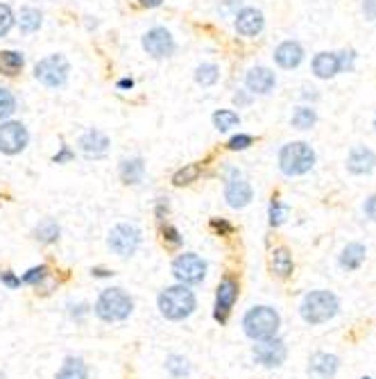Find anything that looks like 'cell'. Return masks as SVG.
Wrapping results in <instances>:
<instances>
[{"label":"cell","mask_w":376,"mask_h":379,"mask_svg":"<svg viewBox=\"0 0 376 379\" xmlns=\"http://www.w3.org/2000/svg\"><path fill=\"white\" fill-rule=\"evenodd\" d=\"M252 198H254V191L245 180L231 177L227 182V189H224V200H227V204L231 207V209H243V207H247L249 202H252Z\"/></svg>","instance_id":"cell-13"},{"label":"cell","mask_w":376,"mask_h":379,"mask_svg":"<svg viewBox=\"0 0 376 379\" xmlns=\"http://www.w3.org/2000/svg\"><path fill=\"white\" fill-rule=\"evenodd\" d=\"M19 26H21L23 32H34V30H39V26H41V11H39V9H34V7H25V9H21Z\"/></svg>","instance_id":"cell-29"},{"label":"cell","mask_w":376,"mask_h":379,"mask_svg":"<svg viewBox=\"0 0 376 379\" xmlns=\"http://www.w3.org/2000/svg\"><path fill=\"white\" fill-rule=\"evenodd\" d=\"M46 277H48V266H43V264H41V266H34V268H30V271L21 277V284H28V286H39Z\"/></svg>","instance_id":"cell-33"},{"label":"cell","mask_w":376,"mask_h":379,"mask_svg":"<svg viewBox=\"0 0 376 379\" xmlns=\"http://www.w3.org/2000/svg\"><path fill=\"white\" fill-rule=\"evenodd\" d=\"M234 103H236V105H247V103H249V98H247V95H243V93H236Z\"/></svg>","instance_id":"cell-47"},{"label":"cell","mask_w":376,"mask_h":379,"mask_svg":"<svg viewBox=\"0 0 376 379\" xmlns=\"http://www.w3.org/2000/svg\"><path fill=\"white\" fill-rule=\"evenodd\" d=\"M281 327V316L274 307H268V304H256V307L249 309L243 316V332L247 338L256 341H268L279 334Z\"/></svg>","instance_id":"cell-2"},{"label":"cell","mask_w":376,"mask_h":379,"mask_svg":"<svg viewBox=\"0 0 376 379\" xmlns=\"http://www.w3.org/2000/svg\"><path fill=\"white\" fill-rule=\"evenodd\" d=\"M365 256H367V248L362 246V243H347L338 261H340L345 271H358L362 261H365Z\"/></svg>","instance_id":"cell-19"},{"label":"cell","mask_w":376,"mask_h":379,"mask_svg":"<svg viewBox=\"0 0 376 379\" xmlns=\"http://www.w3.org/2000/svg\"><path fill=\"white\" fill-rule=\"evenodd\" d=\"M374 130H376V118H374Z\"/></svg>","instance_id":"cell-51"},{"label":"cell","mask_w":376,"mask_h":379,"mask_svg":"<svg viewBox=\"0 0 376 379\" xmlns=\"http://www.w3.org/2000/svg\"><path fill=\"white\" fill-rule=\"evenodd\" d=\"M338 311H340V300H338L335 293L324 291V289L306 293L302 300V307H299V313H302L304 323L308 325L329 323L338 316Z\"/></svg>","instance_id":"cell-4"},{"label":"cell","mask_w":376,"mask_h":379,"mask_svg":"<svg viewBox=\"0 0 376 379\" xmlns=\"http://www.w3.org/2000/svg\"><path fill=\"white\" fill-rule=\"evenodd\" d=\"M197 177H199V164H188L174 173L172 182L177 187H186V185H191V182H195Z\"/></svg>","instance_id":"cell-32"},{"label":"cell","mask_w":376,"mask_h":379,"mask_svg":"<svg viewBox=\"0 0 376 379\" xmlns=\"http://www.w3.org/2000/svg\"><path fill=\"white\" fill-rule=\"evenodd\" d=\"M172 275L186 286L202 284V279L207 277V261L195 252H184L172 261Z\"/></svg>","instance_id":"cell-7"},{"label":"cell","mask_w":376,"mask_h":379,"mask_svg":"<svg viewBox=\"0 0 376 379\" xmlns=\"http://www.w3.org/2000/svg\"><path fill=\"white\" fill-rule=\"evenodd\" d=\"M274 73L266 66H254V68H249L247 73V78H245V84H247V89L252 91V93H270L272 87H274Z\"/></svg>","instance_id":"cell-16"},{"label":"cell","mask_w":376,"mask_h":379,"mask_svg":"<svg viewBox=\"0 0 376 379\" xmlns=\"http://www.w3.org/2000/svg\"><path fill=\"white\" fill-rule=\"evenodd\" d=\"M220 78V71L216 64H202L195 71V82L202 84V87H211V84H216Z\"/></svg>","instance_id":"cell-31"},{"label":"cell","mask_w":376,"mask_h":379,"mask_svg":"<svg viewBox=\"0 0 376 379\" xmlns=\"http://www.w3.org/2000/svg\"><path fill=\"white\" fill-rule=\"evenodd\" d=\"M143 48L147 51V55L161 59V57H170L174 53V41L166 28H155L143 36Z\"/></svg>","instance_id":"cell-12"},{"label":"cell","mask_w":376,"mask_h":379,"mask_svg":"<svg viewBox=\"0 0 376 379\" xmlns=\"http://www.w3.org/2000/svg\"><path fill=\"white\" fill-rule=\"evenodd\" d=\"M86 313H89V304H78V307H73V304H70V316L75 318V321H80V318L82 316H86Z\"/></svg>","instance_id":"cell-44"},{"label":"cell","mask_w":376,"mask_h":379,"mask_svg":"<svg viewBox=\"0 0 376 379\" xmlns=\"http://www.w3.org/2000/svg\"><path fill=\"white\" fill-rule=\"evenodd\" d=\"M241 123V118H238L236 112H229V109H220V112L213 114V125H216L220 132H227L231 128H236Z\"/></svg>","instance_id":"cell-30"},{"label":"cell","mask_w":376,"mask_h":379,"mask_svg":"<svg viewBox=\"0 0 376 379\" xmlns=\"http://www.w3.org/2000/svg\"><path fill=\"white\" fill-rule=\"evenodd\" d=\"M347 168H349V173H354V175H367V173H372V170L376 168V155H374V150L365 148V145H358V148H354L352 152H349Z\"/></svg>","instance_id":"cell-14"},{"label":"cell","mask_w":376,"mask_h":379,"mask_svg":"<svg viewBox=\"0 0 376 379\" xmlns=\"http://www.w3.org/2000/svg\"><path fill=\"white\" fill-rule=\"evenodd\" d=\"M315 166V150L304 141H293L281 148L279 152V168L288 177L306 175Z\"/></svg>","instance_id":"cell-5"},{"label":"cell","mask_w":376,"mask_h":379,"mask_svg":"<svg viewBox=\"0 0 376 379\" xmlns=\"http://www.w3.org/2000/svg\"><path fill=\"white\" fill-rule=\"evenodd\" d=\"M254 143V139L249 137V134H236V137H231L229 139V150H245V148H249V145Z\"/></svg>","instance_id":"cell-38"},{"label":"cell","mask_w":376,"mask_h":379,"mask_svg":"<svg viewBox=\"0 0 376 379\" xmlns=\"http://www.w3.org/2000/svg\"><path fill=\"white\" fill-rule=\"evenodd\" d=\"M263 26H266V19H263V14L258 9L254 7H245L238 11V16H236V30L238 34H243V36H256Z\"/></svg>","instance_id":"cell-15"},{"label":"cell","mask_w":376,"mask_h":379,"mask_svg":"<svg viewBox=\"0 0 376 379\" xmlns=\"http://www.w3.org/2000/svg\"><path fill=\"white\" fill-rule=\"evenodd\" d=\"M211 227L216 229L218 234H222V237H227V234H231V232H234V227H231L227 221H222V218H220V221H218V218H213V221H211Z\"/></svg>","instance_id":"cell-40"},{"label":"cell","mask_w":376,"mask_h":379,"mask_svg":"<svg viewBox=\"0 0 376 379\" xmlns=\"http://www.w3.org/2000/svg\"><path fill=\"white\" fill-rule=\"evenodd\" d=\"M362 379H372V377H362Z\"/></svg>","instance_id":"cell-52"},{"label":"cell","mask_w":376,"mask_h":379,"mask_svg":"<svg viewBox=\"0 0 376 379\" xmlns=\"http://www.w3.org/2000/svg\"><path fill=\"white\" fill-rule=\"evenodd\" d=\"M23 64H25V57L21 53L14 51L0 53V73H5V76H16V73H21Z\"/></svg>","instance_id":"cell-26"},{"label":"cell","mask_w":376,"mask_h":379,"mask_svg":"<svg viewBox=\"0 0 376 379\" xmlns=\"http://www.w3.org/2000/svg\"><path fill=\"white\" fill-rule=\"evenodd\" d=\"M16 112V100L7 89H0V120L9 118L11 114Z\"/></svg>","instance_id":"cell-34"},{"label":"cell","mask_w":376,"mask_h":379,"mask_svg":"<svg viewBox=\"0 0 376 379\" xmlns=\"http://www.w3.org/2000/svg\"><path fill=\"white\" fill-rule=\"evenodd\" d=\"M286 216H288V207L281 204L279 200H272L270 202V225L272 227H279L286 223Z\"/></svg>","instance_id":"cell-35"},{"label":"cell","mask_w":376,"mask_h":379,"mask_svg":"<svg viewBox=\"0 0 376 379\" xmlns=\"http://www.w3.org/2000/svg\"><path fill=\"white\" fill-rule=\"evenodd\" d=\"M166 370L174 379H182V377L191 375V363H188V359H184L182 354H170V357L166 359Z\"/></svg>","instance_id":"cell-27"},{"label":"cell","mask_w":376,"mask_h":379,"mask_svg":"<svg viewBox=\"0 0 376 379\" xmlns=\"http://www.w3.org/2000/svg\"><path fill=\"white\" fill-rule=\"evenodd\" d=\"M288 357V348L279 338H268V341H256V346L252 348V359L258 365H266V368H279Z\"/></svg>","instance_id":"cell-10"},{"label":"cell","mask_w":376,"mask_h":379,"mask_svg":"<svg viewBox=\"0 0 376 379\" xmlns=\"http://www.w3.org/2000/svg\"><path fill=\"white\" fill-rule=\"evenodd\" d=\"M0 284L14 291V289H19V286H21V277H16V275L11 273V271H3V273H0Z\"/></svg>","instance_id":"cell-39"},{"label":"cell","mask_w":376,"mask_h":379,"mask_svg":"<svg viewBox=\"0 0 376 379\" xmlns=\"http://www.w3.org/2000/svg\"><path fill=\"white\" fill-rule=\"evenodd\" d=\"M362 209H365L370 221H376V195H370V198L365 200V207H362Z\"/></svg>","instance_id":"cell-42"},{"label":"cell","mask_w":376,"mask_h":379,"mask_svg":"<svg viewBox=\"0 0 376 379\" xmlns=\"http://www.w3.org/2000/svg\"><path fill=\"white\" fill-rule=\"evenodd\" d=\"M75 155H73V150L68 148V145H64V148H61V152L59 155H55V164H64V162H70Z\"/></svg>","instance_id":"cell-43"},{"label":"cell","mask_w":376,"mask_h":379,"mask_svg":"<svg viewBox=\"0 0 376 379\" xmlns=\"http://www.w3.org/2000/svg\"><path fill=\"white\" fill-rule=\"evenodd\" d=\"M164 0H141V5H145V7H159Z\"/></svg>","instance_id":"cell-48"},{"label":"cell","mask_w":376,"mask_h":379,"mask_svg":"<svg viewBox=\"0 0 376 379\" xmlns=\"http://www.w3.org/2000/svg\"><path fill=\"white\" fill-rule=\"evenodd\" d=\"M80 145H82V150L84 155H89V157H103L109 148V139L105 137L100 130H89L84 134V137L80 139Z\"/></svg>","instance_id":"cell-20"},{"label":"cell","mask_w":376,"mask_h":379,"mask_svg":"<svg viewBox=\"0 0 376 379\" xmlns=\"http://www.w3.org/2000/svg\"><path fill=\"white\" fill-rule=\"evenodd\" d=\"M238 296H241V282L234 275H224L216 289V302H213V318H216V323L227 325Z\"/></svg>","instance_id":"cell-6"},{"label":"cell","mask_w":376,"mask_h":379,"mask_svg":"<svg viewBox=\"0 0 376 379\" xmlns=\"http://www.w3.org/2000/svg\"><path fill=\"white\" fill-rule=\"evenodd\" d=\"M141 246V232L139 227L120 223L109 232V248L118 256H132Z\"/></svg>","instance_id":"cell-9"},{"label":"cell","mask_w":376,"mask_h":379,"mask_svg":"<svg viewBox=\"0 0 376 379\" xmlns=\"http://www.w3.org/2000/svg\"><path fill=\"white\" fill-rule=\"evenodd\" d=\"M270 268L272 273L277 277H291L295 271V264H293V254L288 248H274L270 254Z\"/></svg>","instance_id":"cell-21"},{"label":"cell","mask_w":376,"mask_h":379,"mask_svg":"<svg viewBox=\"0 0 376 379\" xmlns=\"http://www.w3.org/2000/svg\"><path fill=\"white\" fill-rule=\"evenodd\" d=\"M161 234H164V241L168 243V246H172V248H179L182 243H184V239H182L179 232H177V227H172V225H161Z\"/></svg>","instance_id":"cell-36"},{"label":"cell","mask_w":376,"mask_h":379,"mask_svg":"<svg viewBox=\"0 0 376 379\" xmlns=\"http://www.w3.org/2000/svg\"><path fill=\"white\" fill-rule=\"evenodd\" d=\"M118 87H120V89H132V87H134V82H132V80H120V82H118Z\"/></svg>","instance_id":"cell-49"},{"label":"cell","mask_w":376,"mask_h":379,"mask_svg":"<svg viewBox=\"0 0 376 379\" xmlns=\"http://www.w3.org/2000/svg\"><path fill=\"white\" fill-rule=\"evenodd\" d=\"M362 9H365L367 14H370V21H374V19H376V7H374V0H365V5H362Z\"/></svg>","instance_id":"cell-46"},{"label":"cell","mask_w":376,"mask_h":379,"mask_svg":"<svg viewBox=\"0 0 376 379\" xmlns=\"http://www.w3.org/2000/svg\"><path fill=\"white\" fill-rule=\"evenodd\" d=\"M34 239L43 243V246H50V243H55L59 239V225L53 218H46V221H41L34 227Z\"/></svg>","instance_id":"cell-25"},{"label":"cell","mask_w":376,"mask_h":379,"mask_svg":"<svg viewBox=\"0 0 376 379\" xmlns=\"http://www.w3.org/2000/svg\"><path fill=\"white\" fill-rule=\"evenodd\" d=\"M157 307L166 321L177 323V321H186L188 316H193V311L197 309V298L186 284H174L159 293Z\"/></svg>","instance_id":"cell-1"},{"label":"cell","mask_w":376,"mask_h":379,"mask_svg":"<svg viewBox=\"0 0 376 379\" xmlns=\"http://www.w3.org/2000/svg\"><path fill=\"white\" fill-rule=\"evenodd\" d=\"M28 141H30V134L25 130V125L14 123V120L0 125V152L16 155L28 145Z\"/></svg>","instance_id":"cell-11"},{"label":"cell","mask_w":376,"mask_h":379,"mask_svg":"<svg viewBox=\"0 0 376 379\" xmlns=\"http://www.w3.org/2000/svg\"><path fill=\"white\" fill-rule=\"evenodd\" d=\"M313 73L322 80L333 78L335 73H340V64H338V55L333 53H320L313 59Z\"/></svg>","instance_id":"cell-22"},{"label":"cell","mask_w":376,"mask_h":379,"mask_svg":"<svg viewBox=\"0 0 376 379\" xmlns=\"http://www.w3.org/2000/svg\"><path fill=\"white\" fill-rule=\"evenodd\" d=\"M11 26H14V14H11V9L7 5L0 3V36H5Z\"/></svg>","instance_id":"cell-37"},{"label":"cell","mask_w":376,"mask_h":379,"mask_svg":"<svg viewBox=\"0 0 376 379\" xmlns=\"http://www.w3.org/2000/svg\"><path fill=\"white\" fill-rule=\"evenodd\" d=\"M34 76H36V80H39L41 84H46V87H50V89L61 87V84H64L66 78H68L66 57L50 55V57L41 59V62L36 64V68H34Z\"/></svg>","instance_id":"cell-8"},{"label":"cell","mask_w":376,"mask_h":379,"mask_svg":"<svg viewBox=\"0 0 376 379\" xmlns=\"http://www.w3.org/2000/svg\"><path fill=\"white\" fill-rule=\"evenodd\" d=\"M354 53H343L338 55V64H340V71H352L354 68Z\"/></svg>","instance_id":"cell-41"},{"label":"cell","mask_w":376,"mask_h":379,"mask_svg":"<svg viewBox=\"0 0 376 379\" xmlns=\"http://www.w3.org/2000/svg\"><path fill=\"white\" fill-rule=\"evenodd\" d=\"M315 123H318L315 109H310V107H297V112L293 114V128H297V130H310Z\"/></svg>","instance_id":"cell-28"},{"label":"cell","mask_w":376,"mask_h":379,"mask_svg":"<svg viewBox=\"0 0 376 379\" xmlns=\"http://www.w3.org/2000/svg\"><path fill=\"white\" fill-rule=\"evenodd\" d=\"M338 368H340V359H338L335 354H327V352H315L308 361V370L315 373L322 379L335 377Z\"/></svg>","instance_id":"cell-17"},{"label":"cell","mask_w":376,"mask_h":379,"mask_svg":"<svg viewBox=\"0 0 376 379\" xmlns=\"http://www.w3.org/2000/svg\"><path fill=\"white\" fill-rule=\"evenodd\" d=\"M91 275L93 277H111V275H114V271H109V268H91Z\"/></svg>","instance_id":"cell-45"},{"label":"cell","mask_w":376,"mask_h":379,"mask_svg":"<svg viewBox=\"0 0 376 379\" xmlns=\"http://www.w3.org/2000/svg\"><path fill=\"white\" fill-rule=\"evenodd\" d=\"M0 379H7V377H5V375H3V373H0Z\"/></svg>","instance_id":"cell-50"},{"label":"cell","mask_w":376,"mask_h":379,"mask_svg":"<svg viewBox=\"0 0 376 379\" xmlns=\"http://www.w3.org/2000/svg\"><path fill=\"white\" fill-rule=\"evenodd\" d=\"M89 377V368L82 357H66L55 379H86Z\"/></svg>","instance_id":"cell-24"},{"label":"cell","mask_w":376,"mask_h":379,"mask_svg":"<svg viewBox=\"0 0 376 379\" xmlns=\"http://www.w3.org/2000/svg\"><path fill=\"white\" fill-rule=\"evenodd\" d=\"M304 59V48L297 41H283L277 51H274V62L281 68H297Z\"/></svg>","instance_id":"cell-18"},{"label":"cell","mask_w":376,"mask_h":379,"mask_svg":"<svg viewBox=\"0 0 376 379\" xmlns=\"http://www.w3.org/2000/svg\"><path fill=\"white\" fill-rule=\"evenodd\" d=\"M145 175V162L141 157L134 159H122L120 162V180L125 185H139Z\"/></svg>","instance_id":"cell-23"},{"label":"cell","mask_w":376,"mask_h":379,"mask_svg":"<svg viewBox=\"0 0 376 379\" xmlns=\"http://www.w3.org/2000/svg\"><path fill=\"white\" fill-rule=\"evenodd\" d=\"M132 311H134L132 296L127 291L118 289V286L105 289L93 304V313L103 323H122L132 316Z\"/></svg>","instance_id":"cell-3"}]
</instances>
